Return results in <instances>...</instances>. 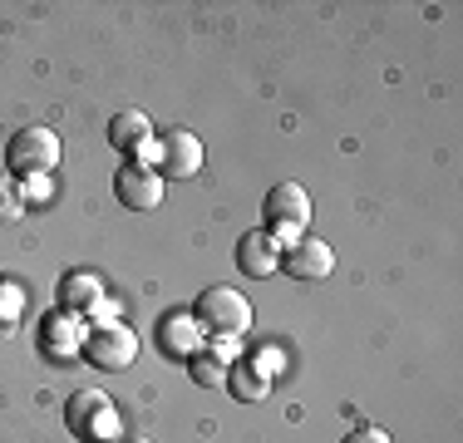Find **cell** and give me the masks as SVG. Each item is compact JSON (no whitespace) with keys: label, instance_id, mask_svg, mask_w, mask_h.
I'll list each match as a JSON object with an SVG mask.
<instances>
[{"label":"cell","instance_id":"cell-1","mask_svg":"<svg viewBox=\"0 0 463 443\" xmlns=\"http://www.w3.org/2000/svg\"><path fill=\"white\" fill-rule=\"evenodd\" d=\"M193 320H197V330H207L217 340H237L251 330V301L237 286H207L193 306Z\"/></svg>","mask_w":463,"mask_h":443},{"label":"cell","instance_id":"cell-2","mask_svg":"<svg viewBox=\"0 0 463 443\" xmlns=\"http://www.w3.org/2000/svg\"><path fill=\"white\" fill-rule=\"evenodd\" d=\"M60 168V133L54 128H15L5 143V177H45Z\"/></svg>","mask_w":463,"mask_h":443},{"label":"cell","instance_id":"cell-3","mask_svg":"<svg viewBox=\"0 0 463 443\" xmlns=\"http://www.w3.org/2000/svg\"><path fill=\"white\" fill-rule=\"evenodd\" d=\"M84 364L94 370H128L138 360V335L124 325V320H104V325H90L80 340Z\"/></svg>","mask_w":463,"mask_h":443},{"label":"cell","instance_id":"cell-4","mask_svg":"<svg viewBox=\"0 0 463 443\" xmlns=\"http://www.w3.org/2000/svg\"><path fill=\"white\" fill-rule=\"evenodd\" d=\"M261 212H267L271 237H286V231H301L311 222V197H306L301 183H277L267 193V203H261Z\"/></svg>","mask_w":463,"mask_h":443},{"label":"cell","instance_id":"cell-5","mask_svg":"<svg viewBox=\"0 0 463 443\" xmlns=\"http://www.w3.org/2000/svg\"><path fill=\"white\" fill-rule=\"evenodd\" d=\"M281 271L291 276V281H321V276L335 271V251H330V241H321V237L281 241Z\"/></svg>","mask_w":463,"mask_h":443},{"label":"cell","instance_id":"cell-6","mask_svg":"<svg viewBox=\"0 0 463 443\" xmlns=\"http://www.w3.org/2000/svg\"><path fill=\"white\" fill-rule=\"evenodd\" d=\"M114 193L124 207H134V212H153V207L163 203V177L158 168H148V163H124L114 177Z\"/></svg>","mask_w":463,"mask_h":443},{"label":"cell","instance_id":"cell-7","mask_svg":"<svg viewBox=\"0 0 463 443\" xmlns=\"http://www.w3.org/2000/svg\"><path fill=\"white\" fill-rule=\"evenodd\" d=\"M203 168V143H197V133L187 128H168L158 138V177L168 183V177H193Z\"/></svg>","mask_w":463,"mask_h":443},{"label":"cell","instance_id":"cell-8","mask_svg":"<svg viewBox=\"0 0 463 443\" xmlns=\"http://www.w3.org/2000/svg\"><path fill=\"white\" fill-rule=\"evenodd\" d=\"M237 266H241L247 276H271V271H281V241L271 237L267 227L247 231V237L237 241Z\"/></svg>","mask_w":463,"mask_h":443},{"label":"cell","instance_id":"cell-9","mask_svg":"<svg viewBox=\"0 0 463 443\" xmlns=\"http://www.w3.org/2000/svg\"><path fill=\"white\" fill-rule=\"evenodd\" d=\"M109 143H114V148H148V143H153L148 114H138V108L114 114V124H109Z\"/></svg>","mask_w":463,"mask_h":443},{"label":"cell","instance_id":"cell-10","mask_svg":"<svg viewBox=\"0 0 463 443\" xmlns=\"http://www.w3.org/2000/svg\"><path fill=\"white\" fill-rule=\"evenodd\" d=\"M104 419H109V399L104 394L84 390V394L70 399V429H74V434H94Z\"/></svg>","mask_w":463,"mask_h":443},{"label":"cell","instance_id":"cell-11","mask_svg":"<svg viewBox=\"0 0 463 443\" xmlns=\"http://www.w3.org/2000/svg\"><path fill=\"white\" fill-rule=\"evenodd\" d=\"M60 301L70 310H90V306L104 301V286H99V276H90V271H70L60 286Z\"/></svg>","mask_w":463,"mask_h":443},{"label":"cell","instance_id":"cell-12","mask_svg":"<svg viewBox=\"0 0 463 443\" xmlns=\"http://www.w3.org/2000/svg\"><path fill=\"white\" fill-rule=\"evenodd\" d=\"M197 335H203V330H197L193 310H187V316H173L168 325H163V350H168V354H187V360H193V354H197Z\"/></svg>","mask_w":463,"mask_h":443},{"label":"cell","instance_id":"cell-13","mask_svg":"<svg viewBox=\"0 0 463 443\" xmlns=\"http://www.w3.org/2000/svg\"><path fill=\"white\" fill-rule=\"evenodd\" d=\"M227 354L222 350H197L193 354V364H187V374H193L203 390H217V384H227Z\"/></svg>","mask_w":463,"mask_h":443},{"label":"cell","instance_id":"cell-14","mask_svg":"<svg viewBox=\"0 0 463 443\" xmlns=\"http://www.w3.org/2000/svg\"><path fill=\"white\" fill-rule=\"evenodd\" d=\"M227 390L237 394V399H267V370H251V360L247 364H232L227 370Z\"/></svg>","mask_w":463,"mask_h":443},{"label":"cell","instance_id":"cell-15","mask_svg":"<svg viewBox=\"0 0 463 443\" xmlns=\"http://www.w3.org/2000/svg\"><path fill=\"white\" fill-rule=\"evenodd\" d=\"M25 212V187L15 177H0V222H15Z\"/></svg>","mask_w":463,"mask_h":443},{"label":"cell","instance_id":"cell-16","mask_svg":"<svg viewBox=\"0 0 463 443\" xmlns=\"http://www.w3.org/2000/svg\"><path fill=\"white\" fill-rule=\"evenodd\" d=\"M345 443H390V438H384L380 429H355V434H350Z\"/></svg>","mask_w":463,"mask_h":443},{"label":"cell","instance_id":"cell-17","mask_svg":"<svg viewBox=\"0 0 463 443\" xmlns=\"http://www.w3.org/2000/svg\"><path fill=\"white\" fill-rule=\"evenodd\" d=\"M124 443H148V438H124Z\"/></svg>","mask_w":463,"mask_h":443}]
</instances>
